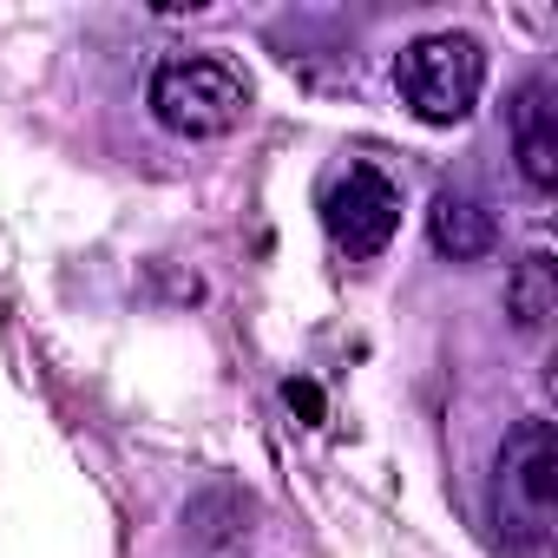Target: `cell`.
<instances>
[{
  "instance_id": "2",
  "label": "cell",
  "mask_w": 558,
  "mask_h": 558,
  "mask_svg": "<svg viewBox=\"0 0 558 558\" xmlns=\"http://www.w3.org/2000/svg\"><path fill=\"white\" fill-rule=\"evenodd\" d=\"M551 499H558V440L545 421H519L493 466V519L512 545L538 551L551 538Z\"/></svg>"
},
{
  "instance_id": "7",
  "label": "cell",
  "mask_w": 558,
  "mask_h": 558,
  "mask_svg": "<svg viewBox=\"0 0 558 558\" xmlns=\"http://www.w3.org/2000/svg\"><path fill=\"white\" fill-rule=\"evenodd\" d=\"M512 316H519V329H545V316H551V256H525L519 263V276H512Z\"/></svg>"
},
{
  "instance_id": "4",
  "label": "cell",
  "mask_w": 558,
  "mask_h": 558,
  "mask_svg": "<svg viewBox=\"0 0 558 558\" xmlns=\"http://www.w3.org/2000/svg\"><path fill=\"white\" fill-rule=\"evenodd\" d=\"M323 230L336 236V250H349L355 263L381 256L401 230V191L388 171L375 165H349L329 191H323Z\"/></svg>"
},
{
  "instance_id": "3",
  "label": "cell",
  "mask_w": 558,
  "mask_h": 558,
  "mask_svg": "<svg viewBox=\"0 0 558 558\" xmlns=\"http://www.w3.org/2000/svg\"><path fill=\"white\" fill-rule=\"evenodd\" d=\"M250 112V86L223 60H165L151 73V119L178 138H223Z\"/></svg>"
},
{
  "instance_id": "6",
  "label": "cell",
  "mask_w": 558,
  "mask_h": 558,
  "mask_svg": "<svg viewBox=\"0 0 558 558\" xmlns=\"http://www.w3.org/2000/svg\"><path fill=\"white\" fill-rule=\"evenodd\" d=\"M427 236H434V250L440 256H453V263H480L486 250H493V210L480 204V197H466V191H440L434 197V210H427Z\"/></svg>"
},
{
  "instance_id": "5",
  "label": "cell",
  "mask_w": 558,
  "mask_h": 558,
  "mask_svg": "<svg viewBox=\"0 0 558 558\" xmlns=\"http://www.w3.org/2000/svg\"><path fill=\"white\" fill-rule=\"evenodd\" d=\"M512 151L532 191L558 184V112H551V80H525L512 99Z\"/></svg>"
},
{
  "instance_id": "1",
  "label": "cell",
  "mask_w": 558,
  "mask_h": 558,
  "mask_svg": "<svg viewBox=\"0 0 558 558\" xmlns=\"http://www.w3.org/2000/svg\"><path fill=\"white\" fill-rule=\"evenodd\" d=\"M486 86V53L473 34H421L395 60V93L421 125H460L480 106Z\"/></svg>"
}]
</instances>
